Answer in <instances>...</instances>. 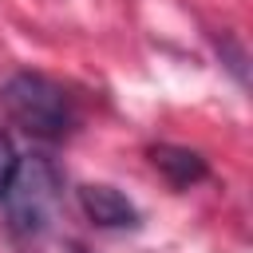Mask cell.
I'll list each match as a JSON object with an SVG mask.
<instances>
[{"mask_svg":"<svg viewBox=\"0 0 253 253\" xmlns=\"http://www.w3.org/2000/svg\"><path fill=\"white\" fill-rule=\"evenodd\" d=\"M0 103H4L8 119L24 134L43 138V142H59L75 126V103H71V95L59 83H51L47 75H36V71H16L0 87Z\"/></svg>","mask_w":253,"mask_h":253,"instance_id":"6da1fadb","label":"cell"},{"mask_svg":"<svg viewBox=\"0 0 253 253\" xmlns=\"http://www.w3.org/2000/svg\"><path fill=\"white\" fill-rule=\"evenodd\" d=\"M59 202H63V190H59V174L47 158H20V170L4 194V206H8V221L16 233L24 237H40L55 213H59Z\"/></svg>","mask_w":253,"mask_h":253,"instance_id":"7a4b0ae2","label":"cell"},{"mask_svg":"<svg viewBox=\"0 0 253 253\" xmlns=\"http://www.w3.org/2000/svg\"><path fill=\"white\" fill-rule=\"evenodd\" d=\"M79 206L87 213V221H95L99 229H134L142 225V213L134 210V202L126 194H119L107 182H87L79 186Z\"/></svg>","mask_w":253,"mask_h":253,"instance_id":"3957f363","label":"cell"},{"mask_svg":"<svg viewBox=\"0 0 253 253\" xmlns=\"http://www.w3.org/2000/svg\"><path fill=\"white\" fill-rule=\"evenodd\" d=\"M150 162H154V170H158L174 190H190V186H198V182L210 174L206 158H202L198 150H190V146L158 142V146H150Z\"/></svg>","mask_w":253,"mask_h":253,"instance_id":"277c9868","label":"cell"},{"mask_svg":"<svg viewBox=\"0 0 253 253\" xmlns=\"http://www.w3.org/2000/svg\"><path fill=\"white\" fill-rule=\"evenodd\" d=\"M16 170H20V150H16V142L0 130V202H4V194H8V186H12V178H16Z\"/></svg>","mask_w":253,"mask_h":253,"instance_id":"5b68a950","label":"cell"},{"mask_svg":"<svg viewBox=\"0 0 253 253\" xmlns=\"http://www.w3.org/2000/svg\"><path fill=\"white\" fill-rule=\"evenodd\" d=\"M217 51H225V59H229L225 67H229V71L237 75V83L245 87V51H241V47H237L229 36H221V40H217Z\"/></svg>","mask_w":253,"mask_h":253,"instance_id":"8992f818","label":"cell"},{"mask_svg":"<svg viewBox=\"0 0 253 253\" xmlns=\"http://www.w3.org/2000/svg\"><path fill=\"white\" fill-rule=\"evenodd\" d=\"M71 253H87V249H83V245H71Z\"/></svg>","mask_w":253,"mask_h":253,"instance_id":"52a82bcc","label":"cell"}]
</instances>
